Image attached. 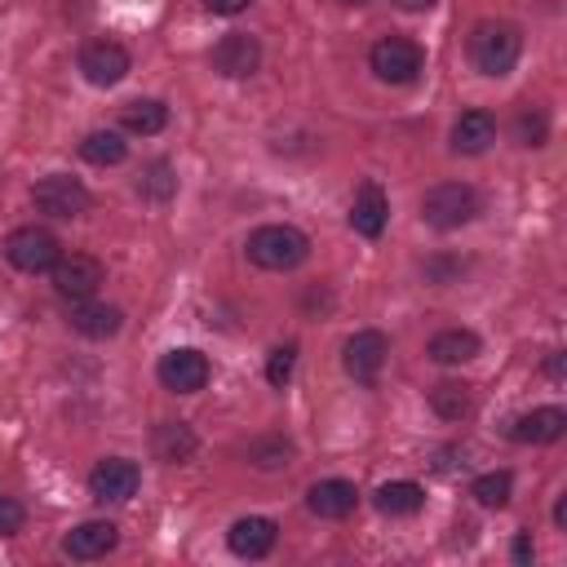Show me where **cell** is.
<instances>
[{"instance_id": "cell-1", "label": "cell", "mask_w": 567, "mask_h": 567, "mask_svg": "<svg viewBox=\"0 0 567 567\" xmlns=\"http://www.w3.org/2000/svg\"><path fill=\"white\" fill-rule=\"evenodd\" d=\"M523 53V31L505 18H487L470 31V62L483 75H509Z\"/></svg>"}, {"instance_id": "cell-2", "label": "cell", "mask_w": 567, "mask_h": 567, "mask_svg": "<svg viewBox=\"0 0 567 567\" xmlns=\"http://www.w3.org/2000/svg\"><path fill=\"white\" fill-rule=\"evenodd\" d=\"M244 248H248V261L261 270H292L306 261L310 239L288 221H270V226H257Z\"/></svg>"}, {"instance_id": "cell-3", "label": "cell", "mask_w": 567, "mask_h": 567, "mask_svg": "<svg viewBox=\"0 0 567 567\" xmlns=\"http://www.w3.org/2000/svg\"><path fill=\"white\" fill-rule=\"evenodd\" d=\"M421 217L434 230H461L478 217V190L470 182H434L421 195Z\"/></svg>"}, {"instance_id": "cell-4", "label": "cell", "mask_w": 567, "mask_h": 567, "mask_svg": "<svg viewBox=\"0 0 567 567\" xmlns=\"http://www.w3.org/2000/svg\"><path fill=\"white\" fill-rule=\"evenodd\" d=\"M368 66L377 80L385 84H412L421 71H425V53L416 40L408 35H381L372 49H368Z\"/></svg>"}, {"instance_id": "cell-5", "label": "cell", "mask_w": 567, "mask_h": 567, "mask_svg": "<svg viewBox=\"0 0 567 567\" xmlns=\"http://www.w3.org/2000/svg\"><path fill=\"white\" fill-rule=\"evenodd\" d=\"M31 199H35V208L49 213V217H80V213H89V204H93L89 186H84L80 177H71V173H49V177H40V182L31 186Z\"/></svg>"}, {"instance_id": "cell-6", "label": "cell", "mask_w": 567, "mask_h": 567, "mask_svg": "<svg viewBox=\"0 0 567 567\" xmlns=\"http://www.w3.org/2000/svg\"><path fill=\"white\" fill-rule=\"evenodd\" d=\"M4 257H9V266L27 270V275H40V270H53V261L62 257V248H58L53 230H44V226H18L4 239Z\"/></svg>"}, {"instance_id": "cell-7", "label": "cell", "mask_w": 567, "mask_h": 567, "mask_svg": "<svg viewBox=\"0 0 567 567\" xmlns=\"http://www.w3.org/2000/svg\"><path fill=\"white\" fill-rule=\"evenodd\" d=\"M102 284H106V270H102V261L89 257V252H66V257L53 261V288H58V297H66V301H89Z\"/></svg>"}, {"instance_id": "cell-8", "label": "cell", "mask_w": 567, "mask_h": 567, "mask_svg": "<svg viewBox=\"0 0 567 567\" xmlns=\"http://www.w3.org/2000/svg\"><path fill=\"white\" fill-rule=\"evenodd\" d=\"M385 354H390L385 332H377V328H359V332L346 337V346H341V368H346L359 385H372V381L381 377V368H385Z\"/></svg>"}, {"instance_id": "cell-9", "label": "cell", "mask_w": 567, "mask_h": 567, "mask_svg": "<svg viewBox=\"0 0 567 567\" xmlns=\"http://www.w3.org/2000/svg\"><path fill=\"white\" fill-rule=\"evenodd\" d=\"M128 71H133V58H128V49L120 40H89L80 49V75L89 84H97V89L120 84Z\"/></svg>"}, {"instance_id": "cell-10", "label": "cell", "mask_w": 567, "mask_h": 567, "mask_svg": "<svg viewBox=\"0 0 567 567\" xmlns=\"http://www.w3.org/2000/svg\"><path fill=\"white\" fill-rule=\"evenodd\" d=\"M155 377H159V385H164V390H173V394H195V390H204V385H208L213 368H208V359H204L199 350L182 346V350L159 354Z\"/></svg>"}, {"instance_id": "cell-11", "label": "cell", "mask_w": 567, "mask_h": 567, "mask_svg": "<svg viewBox=\"0 0 567 567\" xmlns=\"http://www.w3.org/2000/svg\"><path fill=\"white\" fill-rule=\"evenodd\" d=\"M208 62H213V71L226 75V80H248V75L261 66V40L248 35V31H226V35L213 44Z\"/></svg>"}, {"instance_id": "cell-12", "label": "cell", "mask_w": 567, "mask_h": 567, "mask_svg": "<svg viewBox=\"0 0 567 567\" xmlns=\"http://www.w3.org/2000/svg\"><path fill=\"white\" fill-rule=\"evenodd\" d=\"M142 487V470H137V461H128V456H106V461H97L93 465V474H89V492H93V501H128L133 492Z\"/></svg>"}, {"instance_id": "cell-13", "label": "cell", "mask_w": 567, "mask_h": 567, "mask_svg": "<svg viewBox=\"0 0 567 567\" xmlns=\"http://www.w3.org/2000/svg\"><path fill=\"white\" fill-rule=\"evenodd\" d=\"M385 221H390V199H385V190H381L377 182H363V186L354 190V199H350V230L363 235V239H377V235L385 230Z\"/></svg>"}, {"instance_id": "cell-14", "label": "cell", "mask_w": 567, "mask_h": 567, "mask_svg": "<svg viewBox=\"0 0 567 567\" xmlns=\"http://www.w3.org/2000/svg\"><path fill=\"white\" fill-rule=\"evenodd\" d=\"M115 540H120V527H115V523L89 518V523H80V527L66 532L62 549H66L71 558H80V563H93V558H106V554L115 549Z\"/></svg>"}, {"instance_id": "cell-15", "label": "cell", "mask_w": 567, "mask_h": 567, "mask_svg": "<svg viewBox=\"0 0 567 567\" xmlns=\"http://www.w3.org/2000/svg\"><path fill=\"white\" fill-rule=\"evenodd\" d=\"M275 540H279V527H275L270 518H261V514L235 518L230 532H226V545H230V554H239V558H266V554L275 549Z\"/></svg>"}, {"instance_id": "cell-16", "label": "cell", "mask_w": 567, "mask_h": 567, "mask_svg": "<svg viewBox=\"0 0 567 567\" xmlns=\"http://www.w3.org/2000/svg\"><path fill=\"white\" fill-rule=\"evenodd\" d=\"M563 434H567V412L554 408V403L532 408V412L514 416V425H509V439L514 443H558Z\"/></svg>"}, {"instance_id": "cell-17", "label": "cell", "mask_w": 567, "mask_h": 567, "mask_svg": "<svg viewBox=\"0 0 567 567\" xmlns=\"http://www.w3.org/2000/svg\"><path fill=\"white\" fill-rule=\"evenodd\" d=\"M359 505V492L354 483L346 478H319L310 492H306V509L319 514V518H350Z\"/></svg>"}, {"instance_id": "cell-18", "label": "cell", "mask_w": 567, "mask_h": 567, "mask_svg": "<svg viewBox=\"0 0 567 567\" xmlns=\"http://www.w3.org/2000/svg\"><path fill=\"white\" fill-rule=\"evenodd\" d=\"M492 142H496V120L483 106L456 115V124H452V151L456 155H483Z\"/></svg>"}, {"instance_id": "cell-19", "label": "cell", "mask_w": 567, "mask_h": 567, "mask_svg": "<svg viewBox=\"0 0 567 567\" xmlns=\"http://www.w3.org/2000/svg\"><path fill=\"white\" fill-rule=\"evenodd\" d=\"M120 323H124V315H120V306H106V301H71V328L80 332V337H93V341H106V337H115L120 332Z\"/></svg>"}, {"instance_id": "cell-20", "label": "cell", "mask_w": 567, "mask_h": 567, "mask_svg": "<svg viewBox=\"0 0 567 567\" xmlns=\"http://www.w3.org/2000/svg\"><path fill=\"white\" fill-rule=\"evenodd\" d=\"M372 505L381 514H390V518H408V514H416L425 505V487L412 483V478H394V483H381L372 492Z\"/></svg>"}, {"instance_id": "cell-21", "label": "cell", "mask_w": 567, "mask_h": 567, "mask_svg": "<svg viewBox=\"0 0 567 567\" xmlns=\"http://www.w3.org/2000/svg\"><path fill=\"white\" fill-rule=\"evenodd\" d=\"M478 332H470V328H443V332H434L430 337V346H425V354L434 359V363H470L474 354H478Z\"/></svg>"}, {"instance_id": "cell-22", "label": "cell", "mask_w": 567, "mask_h": 567, "mask_svg": "<svg viewBox=\"0 0 567 567\" xmlns=\"http://www.w3.org/2000/svg\"><path fill=\"white\" fill-rule=\"evenodd\" d=\"M168 124V106L159 97H133L120 106V128L124 133H137V137H151Z\"/></svg>"}, {"instance_id": "cell-23", "label": "cell", "mask_w": 567, "mask_h": 567, "mask_svg": "<svg viewBox=\"0 0 567 567\" xmlns=\"http://www.w3.org/2000/svg\"><path fill=\"white\" fill-rule=\"evenodd\" d=\"M151 447H155L159 461L182 465V461H190V452H195V434H190L186 421H159L155 434H151Z\"/></svg>"}, {"instance_id": "cell-24", "label": "cell", "mask_w": 567, "mask_h": 567, "mask_svg": "<svg viewBox=\"0 0 567 567\" xmlns=\"http://www.w3.org/2000/svg\"><path fill=\"white\" fill-rule=\"evenodd\" d=\"M137 195L151 199V204H168V199L177 195V173H173V164H168V159L142 164V173H137Z\"/></svg>"}, {"instance_id": "cell-25", "label": "cell", "mask_w": 567, "mask_h": 567, "mask_svg": "<svg viewBox=\"0 0 567 567\" xmlns=\"http://www.w3.org/2000/svg\"><path fill=\"white\" fill-rule=\"evenodd\" d=\"M430 408H434L443 421H465V416L474 412V394H470L465 381H439V385L430 390Z\"/></svg>"}, {"instance_id": "cell-26", "label": "cell", "mask_w": 567, "mask_h": 567, "mask_svg": "<svg viewBox=\"0 0 567 567\" xmlns=\"http://www.w3.org/2000/svg\"><path fill=\"white\" fill-rule=\"evenodd\" d=\"M80 155H84L89 164H97V168H111V164H120V159L128 155V142H124L115 128H93V133L80 142Z\"/></svg>"}, {"instance_id": "cell-27", "label": "cell", "mask_w": 567, "mask_h": 567, "mask_svg": "<svg viewBox=\"0 0 567 567\" xmlns=\"http://www.w3.org/2000/svg\"><path fill=\"white\" fill-rule=\"evenodd\" d=\"M509 492H514V478L505 470H492V474H478L470 483V496L483 505V509H505L509 505Z\"/></svg>"}, {"instance_id": "cell-28", "label": "cell", "mask_w": 567, "mask_h": 567, "mask_svg": "<svg viewBox=\"0 0 567 567\" xmlns=\"http://www.w3.org/2000/svg\"><path fill=\"white\" fill-rule=\"evenodd\" d=\"M514 133H518L523 146H545V137H549V120H545V111H540V106H523L518 120H514Z\"/></svg>"}, {"instance_id": "cell-29", "label": "cell", "mask_w": 567, "mask_h": 567, "mask_svg": "<svg viewBox=\"0 0 567 567\" xmlns=\"http://www.w3.org/2000/svg\"><path fill=\"white\" fill-rule=\"evenodd\" d=\"M288 456H292V447H288L284 439H257V443L248 447V461H252L257 470H279V465H288Z\"/></svg>"}, {"instance_id": "cell-30", "label": "cell", "mask_w": 567, "mask_h": 567, "mask_svg": "<svg viewBox=\"0 0 567 567\" xmlns=\"http://www.w3.org/2000/svg\"><path fill=\"white\" fill-rule=\"evenodd\" d=\"M292 363H297V346H275L270 359H266V381H270L275 390H284L288 377H292Z\"/></svg>"}, {"instance_id": "cell-31", "label": "cell", "mask_w": 567, "mask_h": 567, "mask_svg": "<svg viewBox=\"0 0 567 567\" xmlns=\"http://www.w3.org/2000/svg\"><path fill=\"white\" fill-rule=\"evenodd\" d=\"M22 523H27V509H22V501L0 492V536H13V532H22Z\"/></svg>"}, {"instance_id": "cell-32", "label": "cell", "mask_w": 567, "mask_h": 567, "mask_svg": "<svg viewBox=\"0 0 567 567\" xmlns=\"http://www.w3.org/2000/svg\"><path fill=\"white\" fill-rule=\"evenodd\" d=\"M252 0H204V9L208 13H221V18H235V13H244Z\"/></svg>"}, {"instance_id": "cell-33", "label": "cell", "mask_w": 567, "mask_h": 567, "mask_svg": "<svg viewBox=\"0 0 567 567\" xmlns=\"http://www.w3.org/2000/svg\"><path fill=\"white\" fill-rule=\"evenodd\" d=\"M514 563H532V536L527 532L514 536Z\"/></svg>"}, {"instance_id": "cell-34", "label": "cell", "mask_w": 567, "mask_h": 567, "mask_svg": "<svg viewBox=\"0 0 567 567\" xmlns=\"http://www.w3.org/2000/svg\"><path fill=\"white\" fill-rule=\"evenodd\" d=\"M545 372H549L554 381H563V350H554V354L545 359Z\"/></svg>"}, {"instance_id": "cell-35", "label": "cell", "mask_w": 567, "mask_h": 567, "mask_svg": "<svg viewBox=\"0 0 567 567\" xmlns=\"http://www.w3.org/2000/svg\"><path fill=\"white\" fill-rule=\"evenodd\" d=\"M394 4H399L403 13H425V9L434 4V0H394Z\"/></svg>"}, {"instance_id": "cell-36", "label": "cell", "mask_w": 567, "mask_h": 567, "mask_svg": "<svg viewBox=\"0 0 567 567\" xmlns=\"http://www.w3.org/2000/svg\"><path fill=\"white\" fill-rule=\"evenodd\" d=\"M554 523L567 532V492H563V496H558V505H554Z\"/></svg>"}, {"instance_id": "cell-37", "label": "cell", "mask_w": 567, "mask_h": 567, "mask_svg": "<svg viewBox=\"0 0 567 567\" xmlns=\"http://www.w3.org/2000/svg\"><path fill=\"white\" fill-rule=\"evenodd\" d=\"M337 4H350V9H359V4H368V0H337Z\"/></svg>"}]
</instances>
